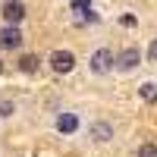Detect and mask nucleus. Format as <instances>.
Here are the masks:
<instances>
[{"instance_id":"nucleus-1","label":"nucleus","mask_w":157,"mask_h":157,"mask_svg":"<svg viewBox=\"0 0 157 157\" xmlns=\"http://www.w3.org/2000/svg\"><path fill=\"white\" fill-rule=\"evenodd\" d=\"M110 69H116V54L107 50V47L94 50V54H91V72L94 75H107Z\"/></svg>"},{"instance_id":"nucleus-2","label":"nucleus","mask_w":157,"mask_h":157,"mask_svg":"<svg viewBox=\"0 0 157 157\" xmlns=\"http://www.w3.org/2000/svg\"><path fill=\"white\" fill-rule=\"evenodd\" d=\"M50 69H54L57 75H66L75 69V57H72V50H54L50 54Z\"/></svg>"},{"instance_id":"nucleus-3","label":"nucleus","mask_w":157,"mask_h":157,"mask_svg":"<svg viewBox=\"0 0 157 157\" xmlns=\"http://www.w3.org/2000/svg\"><path fill=\"white\" fill-rule=\"evenodd\" d=\"M138 63H141V50L138 47H123L120 57H116V69L120 72H132Z\"/></svg>"},{"instance_id":"nucleus-4","label":"nucleus","mask_w":157,"mask_h":157,"mask_svg":"<svg viewBox=\"0 0 157 157\" xmlns=\"http://www.w3.org/2000/svg\"><path fill=\"white\" fill-rule=\"evenodd\" d=\"M0 16H3L10 25H19L25 19V3H22V0H6L3 10H0Z\"/></svg>"},{"instance_id":"nucleus-5","label":"nucleus","mask_w":157,"mask_h":157,"mask_svg":"<svg viewBox=\"0 0 157 157\" xmlns=\"http://www.w3.org/2000/svg\"><path fill=\"white\" fill-rule=\"evenodd\" d=\"M19 44H22L19 25H6V29H0V47H3V50H16Z\"/></svg>"},{"instance_id":"nucleus-6","label":"nucleus","mask_w":157,"mask_h":157,"mask_svg":"<svg viewBox=\"0 0 157 157\" xmlns=\"http://www.w3.org/2000/svg\"><path fill=\"white\" fill-rule=\"evenodd\" d=\"M75 129H78V116H75V113H60V116H57V132L72 135Z\"/></svg>"},{"instance_id":"nucleus-7","label":"nucleus","mask_w":157,"mask_h":157,"mask_svg":"<svg viewBox=\"0 0 157 157\" xmlns=\"http://www.w3.org/2000/svg\"><path fill=\"white\" fill-rule=\"evenodd\" d=\"M91 138L94 141H110L113 138V126L110 123H94L91 126Z\"/></svg>"},{"instance_id":"nucleus-8","label":"nucleus","mask_w":157,"mask_h":157,"mask_svg":"<svg viewBox=\"0 0 157 157\" xmlns=\"http://www.w3.org/2000/svg\"><path fill=\"white\" fill-rule=\"evenodd\" d=\"M38 66H41V57H35V54H25V57H19V69L22 72H38Z\"/></svg>"},{"instance_id":"nucleus-9","label":"nucleus","mask_w":157,"mask_h":157,"mask_svg":"<svg viewBox=\"0 0 157 157\" xmlns=\"http://www.w3.org/2000/svg\"><path fill=\"white\" fill-rule=\"evenodd\" d=\"M138 94H141V101L154 104V101H157V82H145V85L138 88Z\"/></svg>"},{"instance_id":"nucleus-10","label":"nucleus","mask_w":157,"mask_h":157,"mask_svg":"<svg viewBox=\"0 0 157 157\" xmlns=\"http://www.w3.org/2000/svg\"><path fill=\"white\" fill-rule=\"evenodd\" d=\"M138 157H157V145H141L138 148Z\"/></svg>"},{"instance_id":"nucleus-11","label":"nucleus","mask_w":157,"mask_h":157,"mask_svg":"<svg viewBox=\"0 0 157 157\" xmlns=\"http://www.w3.org/2000/svg\"><path fill=\"white\" fill-rule=\"evenodd\" d=\"M148 60H151V63H157V38L148 44Z\"/></svg>"},{"instance_id":"nucleus-12","label":"nucleus","mask_w":157,"mask_h":157,"mask_svg":"<svg viewBox=\"0 0 157 157\" xmlns=\"http://www.w3.org/2000/svg\"><path fill=\"white\" fill-rule=\"evenodd\" d=\"M13 113V104L10 101H0V116H10Z\"/></svg>"},{"instance_id":"nucleus-13","label":"nucleus","mask_w":157,"mask_h":157,"mask_svg":"<svg viewBox=\"0 0 157 157\" xmlns=\"http://www.w3.org/2000/svg\"><path fill=\"white\" fill-rule=\"evenodd\" d=\"M0 69H3V63H0Z\"/></svg>"}]
</instances>
